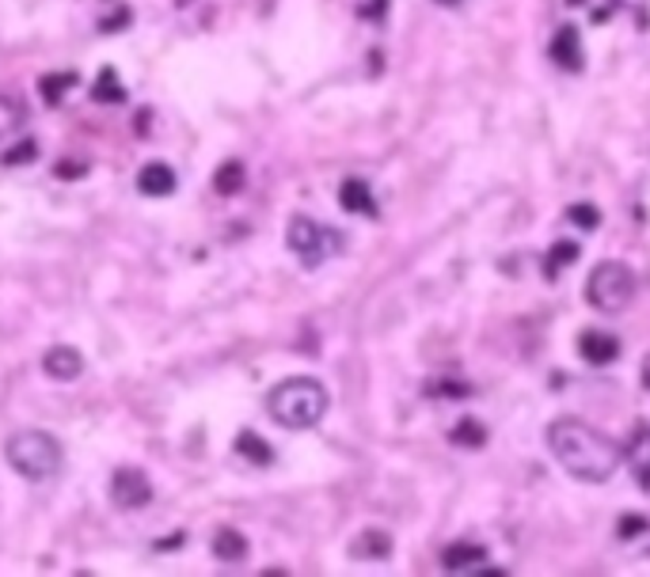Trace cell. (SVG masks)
<instances>
[{
	"instance_id": "cell-30",
	"label": "cell",
	"mask_w": 650,
	"mask_h": 577,
	"mask_svg": "<svg viewBox=\"0 0 650 577\" xmlns=\"http://www.w3.org/2000/svg\"><path fill=\"white\" fill-rule=\"evenodd\" d=\"M438 4H461V0H438Z\"/></svg>"
},
{
	"instance_id": "cell-26",
	"label": "cell",
	"mask_w": 650,
	"mask_h": 577,
	"mask_svg": "<svg viewBox=\"0 0 650 577\" xmlns=\"http://www.w3.org/2000/svg\"><path fill=\"white\" fill-rule=\"evenodd\" d=\"M84 171H88V168H84V164H73V159H61V164L54 168L57 179H81Z\"/></svg>"
},
{
	"instance_id": "cell-28",
	"label": "cell",
	"mask_w": 650,
	"mask_h": 577,
	"mask_svg": "<svg viewBox=\"0 0 650 577\" xmlns=\"http://www.w3.org/2000/svg\"><path fill=\"white\" fill-rule=\"evenodd\" d=\"M183 543H186L183 532H171V539H160V543H156V551H171V547H183Z\"/></svg>"
},
{
	"instance_id": "cell-22",
	"label": "cell",
	"mask_w": 650,
	"mask_h": 577,
	"mask_svg": "<svg viewBox=\"0 0 650 577\" xmlns=\"http://www.w3.org/2000/svg\"><path fill=\"white\" fill-rule=\"evenodd\" d=\"M567 220L578 224V228H585V232H594L597 224H601V210H597V205H590V202H575L567 210Z\"/></svg>"
},
{
	"instance_id": "cell-15",
	"label": "cell",
	"mask_w": 650,
	"mask_h": 577,
	"mask_svg": "<svg viewBox=\"0 0 650 577\" xmlns=\"http://www.w3.org/2000/svg\"><path fill=\"white\" fill-rule=\"evenodd\" d=\"M351 555H354V558H388V555H392V536H388V532H377V528H369V532H361V536L351 543Z\"/></svg>"
},
{
	"instance_id": "cell-17",
	"label": "cell",
	"mask_w": 650,
	"mask_h": 577,
	"mask_svg": "<svg viewBox=\"0 0 650 577\" xmlns=\"http://www.w3.org/2000/svg\"><path fill=\"white\" fill-rule=\"evenodd\" d=\"M628 463L639 475V487H650V429H643L636 441L628 444Z\"/></svg>"
},
{
	"instance_id": "cell-21",
	"label": "cell",
	"mask_w": 650,
	"mask_h": 577,
	"mask_svg": "<svg viewBox=\"0 0 650 577\" xmlns=\"http://www.w3.org/2000/svg\"><path fill=\"white\" fill-rule=\"evenodd\" d=\"M578 254H582V251H578L575 239H559V244L551 247V254H548V278H556V270H559V266H570V263L578 259Z\"/></svg>"
},
{
	"instance_id": "cell-27",
	"label": "cell",
	"mask_w": 650,
	"mask_h": 577,
	"mask_svg": "<svg viewBox=\"0 0 650 577\" xmlns=\"http://www.w3.org/2000/svg\"><path fill=\"white\" fill-rule=\"evenodd\" d=\"M430 392H441V395H468L472 388H464V383H461V388H456L453 380H441V388H430Z\"/></svg>"
},
{
	"instance_id": "cell-25",
	"label": "cell",
	"mask_w": 650,
	"mask_h": 577,
	"mask_svg": "<svg viewBox=\"0 0 650 577\" xmlns=\"http://www.w3.org/2000/svg\"><path fill=\"white\" fill-rule=\"evenodd\" d=\"M126 27H130V8H118L115 15H107V20L100 23L103 35H110V30H126Z\"/></svg>"
},
{
	"instance_id": "cell-10",
	"label": "cell",
	"mask_w": 650,
	"mask_h": 577,
	"mask_svg": "<svg viewBox=\"0 0 650 577\" xmlns=\"http://www.w3.org/2000/svg\"><path fill=\"white\" fill-rule=\"evenodd\" d=\"M578 354L590 365H612L620 357V339L609 331H582L578 334Z\"/></svg>"
},
{
	"instance_id": "cell-2",
	"label": "cell",
	"mask_w": 650,
	"mask_h": 577,
	"mask_svg": "<svg viewBox=\"0 0 650 577\" xmlns=\"http://www.w3.org/2000/svg\"><path fill=\"white\" fill-rule=\"evenodd\" d=\"M331 407V395L320 380L312 376H290L266 395V410L282 429H312L324 422Z\"/></svg>"
},
{
	"instance_id": "cell-9",
	"label": "cell",
	"mask_w": 650,
	"mask_h": 577,
	"mask_svg": "<svg viewBox=\"0 0 650 577\" xmlns=\"http://www.w3.org/2000/svg\"><path fill=\"white\" fill-rule=\"evenodd\" d=\"M176 186H179V179H176V171H171L164 159H152V164H145L137 171V190L145 198H171V194H176Z\"/></svg>"
},
{
	"instance_id": "cell-8",
	"label": "cell",
	"mask_w": 650,
	"mask_h": 577,
	"mask_svg": "<svg viewBox=\"0 0 650 577\" xmlns=\"http://www.w3.org/2000/svg\"><path fill=\"white\" fill-rule=\"evenodd\" d=\"M42 373L57 380V383H73L76 376L84 373V357H81V349H73V346H50L46 349V357H42Z\"/></svg>"
},
{
	"instance_id": "cell-19",
	"label": "cell",
	"mask_w": 650,
	"mask_h": 577,
	"mask_svg": "<svg viewBox=\"0 0 650 577\" xmlns=\"http://www.w3.org/2000/svg\"><path fill=\"white\" fill-rule=\"evenodd\" d=\"M91 99H95V103H110V107L126 103V88L118 84L115 69H103V73H100V80L91 84Z\"/></svg>"
},
{
	"instance_id": "cell-3",
	"label": "cell",
	"mask_w": 650,
	"mask_h": 577,
	"mask_svg": "<svg viewBox=\"0 0 650 577\" xmlns=\"http://www.w3.org/2000/svg\"><path fill=\"white\" fill-rule=\"evenodd\" d=\"M4 456H8V468L20 478H27V483H46V478H54L61 471V463H65V452H61L57 437L46 429L12 433L8 444H4Z\"/></svg>"
},
{
	"instance_id": "cell-29",
	"label": "cell",
	"mask_w": 650,
	"mask_h": 577,
	"mask_svg": "<svg viewBox=\"0 0 650 577\" xmlns=\"http://www.w3.org/2000/svg\"><path fill=\"white\" fill-rule=\"evenodd\" d=\"M643 388H646V392H650V357H646V361H643Z\"/></svg>"
},
{
	"instance_id": "cell-18",
	"label": "cell",
	"mask_w": 650,
	"mask_h": 577,
	"mask_svg": "<svg viewBox=\"0 0 650 577\" xmlns=\"http://www.w3.org/2000/svg\"><path fill=\"white\" fill-rule=\"evenodd\" d=\"M69 88H76V73H46L39 80V91H42L46 107H57L61 99H65Z\"/></svg>"
},
{
	"instance_id": "cell-24",
	"label": "cell",
	"mask_w": 650,
	"mask_h": 577,
	"mask_svg": "<svg viewBox=\"0 0 650 577\" xmlns=\"http://www.w3.org/2000/svg\"><path fill=\"white\" fill-rule=\"evenodd\" d=\"M646 528H650V524H646L643 517H624L620 524H616V532H620L624 539H636V536H643V532H646Z\"/></svg>"
},
{
	"instance_id": "cell-11",
	"label": "cell",
	"mask_w": 650,
	"mask_h": 577,
	"mask_svg": "<svg viewBox=\"0 0 650 577\" xmlns=\"http://www.w3.org/2000/svg\"><path fill=\"white\" fill-rule=\"evenodd\" d=\"M483 563H487V551L480 543H468V539H456L441 551V566L449 573H475V566H483Z\"/></svg>"
},
{
	"instance_id": "cell-12",
	"label": "cell",
	"mask_w": 650,
	"mask_h": 577,
	"mask_svg": "<svg viewBox=\"0 0 650 577\" xmlns=\"http://www.w3.org/2000/svg\"><path fill=\"white\" fill-rule=\"evenodd\" d=\"M339 205L346 213H361V217H377V202L366 179H346L339 186Z\"/></svg>"
},
{
	"instance_id": "cell-4",
	"label": "cell",
	"mask_w": 650,
	"mask_h": 577,
	"mask_svg": "<svg viewBox=\"0 0 650 577\" xmlns=\"http://www.w3.org/2000/svg\"><path fill=\"white\" fill-rule=\"evenodd\" d=\"M585 300L594 304L597 312L616 315L624 312L631 300H636V274L624 263H597L590 270V281H585Z\"/></svg>"
},
{
	"instance_id": "cell-6",
	"label": "cell",
	"mask_w": 650,
	"mask_h": 577,
	"mask_svg": "<svg viewBox=\"0 0 650 577\" xmlns=\"http://www.w3.org/2000/svg\"><path fill=\"white\" fill-rule=\"evenodd\" d=\"M110 502H115L118 509H126V512L145 509L152 502L149 475L141 471V468H118L115 475H110Z\"/></svg>"
},
{
	"instance_id": "cell-14",
	"label": "cell",
	"mask_w": 650,
	"mask_h": 577,
	"mask_svg": "<svg viewBox=\"0 0 650 577\" xmlns=\"http://www.w3.org/2000/svg\"><path fill=\"white\" fill-rule=\"evenodd\" d=\"M213 558L217 563H244L247 558V539L240 532H232V528H221L213 536Z\"/></svg>"
},
{
	"instance_id": "cell-7",
	"label": "cell",
	"mask_w": 650,
	"mask_h": 577,
	"mask_svg": "<svg viewBox=\"0 0 650 577\" xmlns=\"http://www.w3.org/2000/svg\"><path fill=\"white\" fill-rule=\"evenodd\" d=\"M551 61L563 69V73H582L585 69V54H582V35H578V27H570L563 23L556 30V39H551Z\"/></svg>"
},
{
	"instance_id": "cell-1",
	"label": "cell",
	"mask_w": 650,
	"mask_h": 577,
	"mask_svg": "<svg viewBox=\"0 0 650 577\" xmlns=\"http://www.w3.org/2000/svg\"><path fill=\"white\" fill-rule=\"evenodd\" d=\"M548 448H551V456H556L559 468L567 475H575L578 483H609L624 460L620 444L612 437H605L601 429L575 422V418L548 426Z\"/></svg>"
},
{
	"instance_id": "cell-13",
	"label": "cell",
	"mask_w": 650,
	"mask_h": 577,
	"mask_svg": "<svg viewBox=\"0 0 650 577\" xmlns=\"http://www.w3.org/2000/svg\"><path fill=\"white\" fill-rule=\"evenodd\" d=\"M236 452H240L247 463H256V468H271V463H274V448L266 444L259 433H251V429L236 433Z\"/></svg>"
},
{
	"instance_id": "cell-5",
	"label": "cell",
	"mask_w": 650,
	"mask_h": 577,
	"mask_svg": "<svg viewBox=\"0 0 650 577\" xmlns=\"http://www.w3.org/2000/svg\"><path fill=\"white\" fill-rule=\"evenodd\" d=\"M285 244H290V251L305 266H320L331 259V254H339L346 247L339 228H327V224L312 220V217H293L290 232H285Z\"/></svg>"
},
{
	"instance_id": "cell-20",
	"label": "cell",
	"mask_w": 650,
	"mask_h": 577,
	"mask_svg": "<svg viewBox=\"0 0 650 577\" xmlns=\"http://www.w3.org/2000/svg\"><path fill=\"white\" fill-rule=\"evenodd\" d=\"M449 441L453 444H461V448H483L487 444V429L475 422V418H464L461 426H456L453 433H449Z\"/></svg>"
},
{
	"instance_id": "cell-23",
	"label": "cell",
	"mask_w": 650,
	"mask_h": 577,
	"mask_svg": "<svg viewBox=\"0 0 650 577\" xmlns=\"http://www.w3.org/2000/svg\"><path fill=\"white\" fill-rule=\"evenodd\" d=\"M39 159V141H20L15 149H8L4 152V168H20V164H35Z\"/></svg>"
},
{
	"instance_id": "cell-16",
	"label": "cell",
	"mask_w": 650,
	"mask_h": 577,
	"mask_svg": "<svg viewBox=\"0 0 650 577\" xmlns=\"http://www.w3.org/2000/svg\"><path fill=\"white\" fill-rule=\"evenodd\" d=\"M247 183V175H244V164H236V159H229V164H221L217 175H213V190L221 198H232V194H240Z\"/></svg>"
}]
</instances>
